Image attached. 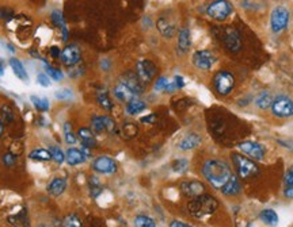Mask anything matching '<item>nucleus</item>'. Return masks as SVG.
<instances>
[{"label": "nucleus", "instance_id": "1", "mask_svg": "<svg viewBox=\"0 0 293 227\" xmlns=\"http://www.w3.org/2000/svg\"><path fill=\"white\" fill-rule=\"evenodd\" d=\"M202 174L217 189H221L226 186L227 181L232 176L230 167L221 160H209L205 162L202 167Z\"/></svg>", "mask_w": 293, "mask_h": 227}, {"label": "nucleus", "instance_id": "2", "mask_svg": "<svg viewBox=\"0 0 293 227\" xmlns=\"http://www.w3.org/2000/svg\"><path fill=\"white\" fill-rule=\"evenodd\" d=\"M217 207H219L217 200L213 196L204 195V193L200 195V196L193 197V200L188 206L190 215H193L194 218H198V219L213 214L214 211L217 209Z\"/></svg>", "mask_w": 293, "mask_h": 227}, {"label": "nucleus", "instance_id": "3", "mask_svg": "<svg viewBox=\"0 0 293 227\" xmlns=\"http://www.w3.org/2000/svg\"><path fill=\"white\" fill-rule=\"evenodd\" d=\"M213 85L216 92L221 96L230 95L235 87V77L228 71H220L213 78Z\"/></svg>", "mask_w": 293, "mask_h": 227}, {"label": "nucleus", "instance_id": "4", "mask_svg": "<svg viewBox=\"0 0 293 227\" xmlns=\"http://www.w3.org/2000/svg\"><path fill=\"white\" fill-rule=\"evenodd\" d=\"M232 12V4L228 0H214L207 8V14L214 20H226Z\"/></svg>", "mask_w": 293, "mask_h": 227}, {"label": "nucleus", "instance_id": "5", "mask_svg": "<svg viewBox=\"0 0 293 227\" xmlns=\"http://www.w3.org/2000/svg\"><path fill=\"white\" fill-rule=\"evenodd\" d=\"M232 160H233V164L236 167V170H238L240 179H249V177H252V176H255L258 173V167H256L255 162H252L249 158L243 157V155L233 154L232 155Z\"/></svg>", "mask_w": 293, "mask_h": 227}, {"label": "nucleus", "instance_id": "6", "mask_svg": "<svg viewBox=\"0 0 293 227\" xmlns=\"http://www.w3.org/2000/svg\"><path fill=\"white\" fill-rule=\"evenodd\" d=\"M272 111L277 118L293 116V100L287 96H278L272 103Z\"/></svg>", "mask_w": 293, "mask_h": 227}, {"label": "nucleus", "instance_id": "7", "mask_svg": "<svg viewBox=\"0 0 293 227\" xmlns=\"http://www.w3.org/2000/svg\"><path fill=\"white\" fill-rule=\"evenodd\" d=\"M289 12L285 7H275L270 17V27L274 33H280L288 26Z\"/></svg>", "mask_w": 293, "mask_h": 227}, {"label": "nucleus", "instance_id": "8", "mask_svg": "<svg viewBox=\"0 0 293 227\" xmlns=\"http://www.w3.org/2000/svg\"><path fill=\"white\" fill-rule=\"evenodd\" d=\"M136 73L140 77V80L144 84L152 81V78L156 75V66L152 61L149 60H140L136 65Z\"/></svg>", "mask_w": 293, "mask_h": 227}, {"label": "nucleus", "instance_id": "9", "mask_svg": "<svg viewBox=\"0 0 293 227\" xmlns=\"http://www.w3.org/2000/svg\"><path fill=\"white\" fill-rule=\"evenodd\" d=\"M214 62H216V56L209 50H198L193 54V64L198 69L208 71L213 66Z\"/></svg>", "mask_w": 293, "mask_h": 227}, {"label": "nucleus", "instance_id": "10", "mask_svg": "<svg viewBox=\"0 0 293 227\" xmlns=\"http://www.w3.org/2000/svg\"><path fill=\"white\" fill-rule=\"evenodd\" d=\"M239 150H242L244 154L251 157L252 160H262L265 157V149L262 145L252 142V141H244L238 145Z\"/></svg>", "mask_w": 293, "mask_h": 227}, {"label": "nucleus", "instance_id": "11", "mask_svg": "<svg viewBox=\"0 0 293 227\" xmlns=\"http://www.w3.org/2000/svg\"><path fill=\"white\" fill-rule=\"evenodd\" d=\"M80 57H82L80 49L76 45H68V46L63 49V52L60 54L61 62L67 66L76 65L80 61Z\"/></svg>", "mask_w": 293, "mask_h": 227}, {"label": "nucleus", "instance_id": "12", "mask_svg": "<svg viewBox=\"0 0 293 227\" xmlns=\"http://www.w3.org/2000/svg\"><path fill=\"white\" fill-rule=\"evenodd\" d=\"M92 168L99 173L111 174L117 172V162L110 157L102 155V157H98L97 160L92 162Z\"/></svg>", "mask_w": 293, "mask_h": 227}, {"label": "nucleus", "instance_id": "13", "mask_svg": "<svg viewBox=\"0 0 293 227\" xmlns=\"http://www.w3.org/2000/svg\"><path fill=\"white\" fill-rule=\"evenodd\" d=\"M91 127L98 134L104 132H113L116 129V123L109 116H94L91 119Z\"/></svg>", "mask_w": 293, "mask_h": 227}, {"label": "nucleus", "instance_id": "14", "mask_svg": "<svg viewBox=\"0 0 293 227\" xmlns=\"http://www.w3.org/2000/svg\"><path fill=\"white\" fill-rule=\"evenodd\" d=\"M121 83H124L126 87H129L137 96L141 95V94L144 92V83H143L140 80V77L137 76V73H124V76L121 77Z\"/></svg>", "mask_w": 293, "mask_h": 227}, {"label": "nucleus", "instance_id": "15", "mask_svg": "<svg viewBox=\"0 0 293 227\" xmlns=\"http://www.w3.org/2000/svg\"><path fill=\"white\" fill-rule=\"evenodd\" d=\"M113 92H114V96H116L120 102L129 103L139 97V96L134 94L133 91L130 90L129 87H126L124 83H121V81L114 87V91H113Z\"/></svg>", "mask_w": 293, "mask_h": 227}, {"label": "nucleus", "instance_id": "16", "mask_svg": "<svg viewBox=\"0 0 293 227\" xmlns=\"http://www.w3.org/2000/svg\"><path fill=\"white\" fill-rule=\"evenodd\" d=\"M205 187L200 181H183L181 184V191L189 197H197L204 193Z\"/></svg>", "mask_w": 293, "mask_h": 227}, {"label": "nucleus", "instance_id": "17", "mask_svg": "<svg viewBox=\"0 0 293 227\" xmlns=\"http://www.w3.org/2000/svg\"><path fill=\"white\" fill-rule=\"evenodd\" d=\"M88 148H83V150L79 149H69L65 154V160L69 165H79L87 160V157L90 155Z\"/></svg>", "mask_w": 293, "mask_h": 227}, {"label": "nucleus", "instance_id": "18", "mask_svg": "<svg viewBox=\"0 0 293 227\" xmlns=\"http://www.w3.org/2000/svg\"><path fill=\"white\" fill-rule=\"evenodd\" d=\"M78 135H79L80 142L83 144L84 148H88V149H91V148H95L97 146V139H95V135H94V132L90 130V129H85V127H82L78 132Z\"/></svg>", "mask_w": 293, "mask_h": 227}, {"label": "nucleus", "instance_id": "19", "mask_svg": "<svg viewBox=\"0 0 293 227\" xmlns=\"http://www.w3.org/2000/svg\"><path fill=\"white\" fill-rule=\"evenodd\" d=\"M191 45V39H190V31L188 27H183L179 31V36H178V49H179V53H188Z\"/></svg>", "mask_w": 293, "mask_h": 227}, {"label": "nucleus", "instance_id": "20", "mask_svg": "<svg viewBox=\"0 0 293 227\" xmlns=\"http://www.w3.org/2000/svg\"><path fill=\"white\" fill-rule=\"evenodd\" d=\"M200 144H201V137L195 132H191V134H188L186 137L182 138V141L179 142V149L191 150L197 148Z\"/></svg>", "mask_w": 293, "mask_h": 227}, {"label": "nucleus", "instance_id": "21", "mask_svg": "<svg viewBox=\"0 0 293 227\" xmlns=\"http://www.w3.org/2000/svg\"><path fill=\"white\" fill-rule=\"evenodd\" d=\"M65 188H67V181L61 177H56L49 183L48 192L53 196H60L61 193L65 191Z\"/></svg>", "mask_w": 293, "mask_h": 227}, {"label": "nucleus", "instance_id": "22", "mask_svg": "<svg viewBox=\"0 0 293 227\" xmlns=\"http://www.w3.org/2000/svg\"><path fill=\"white\" fill-rule=\"evenodd\" d=\"M221 192L226 195V196H233V195H238L240 192V184H239V180L236 176H231L230 180L227 181V184L221 188Z\"/></svg>", "mask_w": 293, "mask_h": 227}, {"label": "nucleus", "instance_id": "23", "mask_svg": "<svg viewBox=\"0 0 293 227\" xmlns=\"http://www.w3.org/2000/svg\"><path fill=\"white\" fill-rule=\"evenodd\" d=\"M10 66H11V69L14 71L15 76H17L19 80H22V81H27V80H29L27 71L24 69L23 64H22L18 58H11V60H10Z\"/></svg>", "mask_w": 293, "mask_h": 227}, {"label": "nucleus", "instance_id": "24", "mask_svg": "<svg viewBox=\"0 0 293 227\" xmlns=\"http://www.w3.org/2000/svg\"><path fill=\"white\" fill-rule=\"evenodd\" d=\"M272 103H273V97H272L270 92H268V91L259 92L255 97V106L258 108H261V110H266V108L272 107Z\"/></svg>", "mask_w": 293, "mask_h": 227}, {"label": "nucleus", "instance_id": "25", "mask_svg": "<svg viewBox=\"0 0 293 227\" xmlns=\"http://www.w3.org/2000/svg\"><path fill=\"white\" fill-rule=\"evenodd\" d=\"M226 46L228 50L231 52H238L242 43H240V37L236 31H231L228 36L226 37Z\"/></svg>", "mask_w": 293, "mask_h": 227}, {"label": "nucleus", "instance_id": "26", "mask_svg": "<svg viewBox=\"0 0 293 227\" xmlns=\"http://www.w3.org/2000/svg\"><path fill=\"white\" fill-rule=\"evenodd\" d=\"M156 26H158V30L160 31V34L165 36L166 38H171V37L174 36V33H175V27L167 19L160 18L158 20Z\"/></svg>", "mask_w": 293, "mask_h": 227}, {"label": "nucleus", "instance_id": "27", "mask_svg": "<svg viewBox=\"0 0 293 227\" xmlns=\"http://www.w3.org/2000/svg\"><path fill=\"white\" fill-rule=\"evenodd\" d=\"M259 218L268 226L274 227L278 223V215H277V212H275L274 209H263L262 212L259 214Z\"/></svg>", "mask_w": 293, "mask_h": 227}, {"label": "nucleus", "instance_id": "28", "mask_svg": "<svg viewBox=\"0 0 293 227\" xmlns=\"http://www.w3.org/2000/svg\"><path fill=\"white\" fill-rule=\"evenodd\" d=\"M146 103L140 100V99H134L132 102H129L126 104V113L129 115H136V114H140L143 113L144 110H146Z\"/></svg>", "mask_w": 293, "mask_h": 227}, {"label": "nucleus", "instance_id": "29", "mask_svg": "<svg viewBox=\"0 0 293 227\" xmlns=\"http://www.w3.org/2000/svg\"><path fill=\"white\" fill-rule=\"evenodd\" d=\"M97 99H98V103H99V106L102 108H105V110H111L113 108V103H111V100H110L109 97V94H107V91L106 90H99L97 92Z\"/></svg>", "mask_w": 293, "mask_h": 227}, {"label": "nucleus", "instance_id": "30", "mask_svg": "<svg viewBox=\"0 0 293 227\" xmlns=\"http://www.w3.org/2000/svg\"><path fill=\"white\" fill-rule=\"evenodd\" d=\"M52 22L57 26V27H60L61 31L64 33V38L63 39H67V36H68V31H67V26H65V20H64V17H63V14H61L60 11H55L52 12Z\"/></svg>", "mask_w": 293, "mask_h": 227}, {"label": "nucleus", "instance_id": "31", "mask_svg": "<svg viewBox=\"0 0 293 227\" xmlns=\"http://www.w3.org/2000/svg\"><path fill=\"white\" fill-rule=\"evenodd\" d=\"M29 158L34 160V161H49V160H52V154H50L49 150L36 149L29 154Z\"/></svg>", "mask_w": 293, "mask_h": 227}, {"label": "nucleus", "instance_id": "32", "mask_svg": "<svg viewBox=\"0 0 293 227\" xmlns=\"http://www.w3.org/2000/svg\"><path fill=\"white\" fill-rule=\"evenodd\" d=\"M30 100L31 103L34 104V107H36L40 113H45V111H48L49 110V102L46 97H38V96L36 95H31Z\"/></svg>", "mask_w": 293, "mask_h": 227}, {"label": "nucleus", "instance_id": "33", "mask_svg": "<svg viewBox=\"0 0 293 227\" xmlns=\"http://www.w3.org/2000/svg\"><path fill=\"white\" fill-rule=\"evenodd\" d=\"M134 227H156V223L149 216L139 215L134 218Z\"/></svg>", "mask_w": 293, "mask_h": 227}, {"label": "nucleus", "instance_id": "34", "mask_svg": "<svg viewBox=\"0 0 293 227\" xmlns=\"http://www.w3.org/2000/svg\"><path fill=\"white\" fill-rule=\"evenodd\" d=\"M41 60H42L45 71H46V73L52 77V80H55V81H60L61 78H63V73H61V71H59V69H56V68H53V66L49 65L48 62H46V60H43V58H41Z\"/></svg>", "mask_w": 293, "mask_h": 227}, {"label": "nucleus", "instance_id": "35", "mask_svg": "<svg viewBox=\"0 0 293 227\" xmlns=\"http://www.w3.org/2000/svg\"><path fill=\"white\" fill-rule=\"evenodd\" d=\"M64 138H65V142L69 145H73L76 142V135H75V132H73L72 126L69 122H65L64 123Z\"/></svg>", "mask_w": 293, "mask_h": 227}, {"label": "nucleus", "instance_id": "36", "mask_svg": "<svg viewBox=\"0 0 293 227\" xmlns=\"http://www.w3.org/2000/svg\"><path fill=\"white\" fill-rule=\"evenodd\" d=\"M61 227H82V221L78 215L71 214V215L65 216V219L61 223Z\"/></svg>", "mask_w": 293, "mask_h": 227}, {"label": "nucleus", "instance_id": "37", "mask_svg": "<svg viewBox=\"0 0 293 227\" xmlns=\"http://www.w3.org/2000/svg\"><path fill=\"white\" fill-rule=\"evenodd\" d=\"M50 154H52V160H55L57 164H63V162L65 161V154H64V151L60 149V148H57V146H50Z\"/></svg>", "mask_w": 293, "mask_h": 227}, {"label": "nucleus", "instance_id": "38", "mask_svg": "<svg viewBox=\"0 0 293 227\" xmlns=\"http://www.w3.org/2000/svg\"><path fill=\"white\" fill-rule=\"evenodd\" d=\"M0 114H1V122L6 125V123H11L14 120V111L10 106H3L1 110H0Z\"/></svg>", "mask_w": 293, "mask_h": 227}, {"label": "nucleus", "instance_id": "39", "mask_svg": "<svg viewBox=\"0 0 293 227\" xmlns=\"http://www.w3.org/2000/svg\"><path fill=\"white\" fill-rule=\"evenodd\" d=\"M55 95L59 100H72L73 99V92L69 88H63V90L56 91Z\"/></svg>", "mask_w": 293, "mask_h": 227}, {"label": "nucleus", "instance_id": "40", "mask_svg": "<svg viewBox=\"0 0 293 227\" xmlns=\"http://www.w3.org/2000/svg\"><path fill=\"white\" fill-rule=\"evenodd\" d=\"M172 169L175 170V172H185L186 169H188V161L186 160H183V158H181V160H175V161L172 162Z\"/></svg>", "mask_w": 293, "mask_h": 227}, {"label": "nucleus", "instance_id": "41", "mask_svg": "<svg viewBox=\"0 0 293 227\" xmlns=\"http://www.w3.org/2000/svg\"><path fill=\"white\" fill-rule=\"evenodd\" d=\"M3 162H4L6 167H14L15 162H17V155L12 154L11 151H8V153L3 155Z\"/></svg>", "mask_w": 293, "mask_h": 227}, {"label": "nucleus", "instance_id": "42", "mask_svg": "<svg viewBox=\"0 0 293 227\" xmlns=\"http://www.w3.org/2000/svg\"><path fill=\"white\" fill-rule=\"evenodd\" d=\"M37 83L40 84V85H42V87H49L50 85V78L45 73H40L37 76Z\"/></svg>", "mask_w": 293, "mask_h": 227}, {"label": "nucleus", "instance_id": "43", "mask_svg": "<svg viewBox=\"0 0 293 227\" xmlns=\"http://www.w3.org/2000/svg\"><path fill=\"white\" fill-rule=\"evenodd\" d=\"M167 84H168V80L166 77H160L158 78V81L155 84V90L156 91H165L166 87H167Z\"/></svg>", "mask_w": 293, "mask_h": 227}, {"label": "nucleus", "instance_id": "44", "mask_svg": "<svg viewBox=\"0 0 293 227\" xmlns=\"http://www.w3.org/2000/svg\"><path fill=\"white\" fill-rule=\"evenodd\" d=\"M285 183H287L289 187H293V168L289 170L285 176Z\"/></svg>", "mask_w": 293, "mask_h": 227}, {"label": "nucleus", "instance_id": "45", "mask_svg": "<svg viewBox=\"0 0 293 227\" xmlns=\"http://www.w3.org/2000/svg\"><path fill=\"white\" fill-rule=\"evenodd\" d=\"M174 83L177 84L178 90H181V88L185 87V80H183V77H181V76H175V77H174Z\"/></svg>", "mask_w": 293, "mask_h": 227}, {"label": "nucleus", "instance_id": "46", "mask_svg": "<svg viewBox=\"0 0 293 227\" xmlns=\"http://www.w3.org/2000/svg\"><path fill=\"white\" fill-rule=\"evenodd\" d=\"M8 15H12L11 10H8V8H1L0 10V19L8 18Z\"/></svg>", "mask_w": 293, "mask_h": 227}, {"label": "nucleus", "instance_id": "47", "mask_svg": "<svg viewBox=\"0 0 293 227\" xmlns=\"http://www.w3.org/2000/svg\"><path fill=\"white\" fill-rule=\"evenodd\" d=\"M170 227H193V226H190V225H188V223H183V222L172 221L170 223Z\"/></svg>", "mask_w": 293, "mask_h": 227}, {"label": "nucleus", "instance_id": "48", "mask_svg": "<svg viewBox=\"0 0 293 227\" xmlns=\"http://www.w3.org/2000/svg\"><path fill=\"white\" fill-rule=\"evenodd\" d=\"M60 49L57 48V46H53V48H50V56L52 57H60Z\"/></svg>", "mask_w": 293, "mask_h": 227}, {"label": "nucleus", "instance_id": "49", "mask_svg": "<svg viewBox=\"0 0 293 227\" xmlns=\"http://www.w3.org/2000/svg\"><path fill=\"white\" fill-rule=\"evenodd\" d=\"M284 195H285L288 199H293V187H288L287 189L284 191Z\"/></svg>", "mask_w": 293, "mask_h": 227}, {"label": "nucleus", "instance_id": "50", "mask_svg": "<svg viewBox=\"0 0 293 227\" xmlns=\"http://www.w3.org/2000/svg\"><path fill=\"white\" fill-rule=\"evenodd\" d=\"M153 120H155V115L146 116V118H141V122H143V123H146V122H153Z\"/></svg>", "mask_w": 293, "mask_h": 227}, {"label": "nucleus", "instance_id": "51", "mask_svg": "<svg viewBox=\"0 0 293 227\" xmlns=\"http://www.w3.org/2000/svg\"><path fill=\"white\" fill-rule=\"evenodd\" d=\"M3 132H4V123L0 120V137L3 135Z\"/></svg>", "mask_w": 293, "mask_h": 227}, {"label": "nucleus", "instance_id": "52", "mask_svg": "<svg viewBox=\"0 0 293 227\" xmlns=\"http://www.w3.org/2000/svg\"><path fill=\"white\" fill-rule=\"evenodd\" d=\"M3 73H4V66H3V64L0 62V77L3 76Z\"/></svg>", "mask_w": 293, "mask_h": 227}, {"label": "nucleus", "instance_id": "53", "mask_svg": "<svg viewBox=\"0 0 293 227\" xmlns=\"http://www.w3.org/2000/svg\"><path fill=\"white\" fill-rule=\"evenodd\" d=\"M38 227H49V226H46V225H40Z\"/></svg>", "mask_w": 293, "mask_h": 227}, {"label": "nucleus", "instance_id": "54", "mask_svg": "<svg viewBox=\"0 0 293 227\" xmlns=\"http://www.w3.org/2000/svg\"><path fill=\"white\" fill-rule=\"evenodd\" d=\"M247 227H251V226H247Z\"/></svg>", "mask_w": 293, "mask_h": 227}]
</instances>
